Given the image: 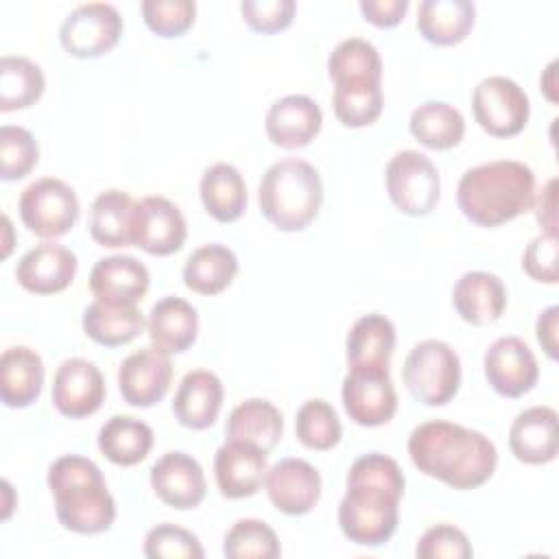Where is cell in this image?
Returning a JSON list of instances; mask_svg holds the SVG:
<instances>
[{"label": "cell", "mask_w": 559, "mask_h": 559, "mask_svg": "<svg viewBox=\"0 0 559 559\" xmlns=\"http://www.w3.org/2000/svg\"><path fill=\"white\" fill-rule=\"evenodd\" d=\"M408 131L419 144L432 151H448L463 140L465 120L456 107L441 100H428L413 109Z\"/></svg>", "instance_id": "obj_35"}, {"label": "cell", "mask_w": 559, "mask_h": 559, "mask_svg": "<svg viewBox=\"0 0 559 559\" xmlns=\"http://www.w3.org/2000/svg\"><path fill=\"white\" fill-rule=\"evenodd\" d=\"M452 306L465 323L489 325L507 308V288L493 273L467 271L452 288Z\"/></svg>", "instance_id": "obj_24"}, {"label": "cell", "mask_w": 559, "mask_h": 559, "mask_svg": "<svg viewBox=\"0 0 559 559\" xmlns=\"http://www.w3.org/2000/svg\"><path fill=\"white\" fill-rule=\"evenodd\" d=\"M415 555L419 559H469L474 555L467 535L452 524L430 526L417 542Z\"/></svg>", "instance_id": "obj_45"}, {"label": "cell", "mask_w": 559, "mask_h": 559, "mask_svg": "<svg viewBox=\"0 0 559 559\" xmlns=\"http://www.w3.org/2000/svg\"><path fill=\"white\" fill-rule=\"evenodd\" d=\"M408 454L421 474L459 491L485 485L498 463L489 437L443 419L419 424L408 437Z\"/></svg>", "instance_id": "obj_2"}, {"label": "cell", "mask_w": 559, "mask_h": 559, "mask_svg": "<svg viewBox=\"0 0 559 559\" xmlns=\"http://www.w3.org/2000/svg\"><path fill=\"white\" fill-rule=\"evenodd\" d=\"M284 432L282 413L266 400L251 397L240 402L227 417L225 437L227 441H245L262 452H271Z\"/></svg>", "instance_id": "obj_29"}, {"label": "cell", "mask_w": 559, "mask_h": 559, "mask_svg": "<svg viewBox=\"0 0 559 559\" xmlns=\"http://www.w3.org/2000/svg\"><path fill=\"white\" fill-rule=\"evenodd\" d=\"M2 223H4V229H7V242H4V251H2V255L7 258V255H9V251H11V238H9V234H11V221H9V216H2Z\"/></svg>", "instance_id": "obj_51"}, {"label": "cell", "mask_w": 559, "mask_h": 559, "mask_svg": "<svg viewBox=\"0 0 559 559\" xmlns=\"http://www.w3.org/2000/svg\"><path fill=\"white\" fill-rule=\"evenodd\" d=\"M472 111L485 133L493 138H513L526 127L531 103L515 81L496 74L483 79L474 87Z\"/></svg>", "instance_id": "obj_10"}, {"label": "cell", "mask_w": 559, "mask_h": 559, "mask_svg": "<svg viewBox=\"0 0 559 559\" xmlns=\"http://www.w3.org/2000/svg\"><path fill=\"white\" fill-rule=\"evenodd\" d=\"M485 378L502 397H522L539 378L535 354L520 336L496 338L483 358Z\"/></svg>", "instance_id": "obj_12"}, {"label": "cell", "mask_w": 559, "mask_h": 559, "mask_svg": "<svg viewBox=\"0 0 559 559\" xmlns=\"http://www.w3.org/2000/svg\"><path fill=\"white\" fill-rule=\"evenodd\" d=\"M402 380L417 402L443 406L456 395L461 384L459 354L445 341L426 338L408 352Z\"/></svg>", "instance_id": "obj_6"}, {"label": "cell", "mask_w": 559, "mask_h": 559, "mask_svg": "<svg viewBox=\"0 0 559 559\" xmlns=\"http://www.w3.org/2000/svg\"><path fill=\"white\" fill-rule=\"evenodd\" d=\"M555 68H557V61H550V66L546 68L544 76L539 79L542 90H544V94H546V98H548L550 103H557V94H555V85H557V81H555Z\"/></svg>", "instance_id": "obj_50"}, {"label": "cell", "mask_w": 559, "mask_h": 559, "mask_svg": "<svg viewBox=\"0 0 559 559\" xmlns=\"http://www.w3.org/2000/svg\"><path fill=\"white\" fill-rule=\"evenodd\" d=\"M358 9L362 17L373 26L393 28L404 20L408 11V0H360Z\"/></svg>", "instance_id": "obj_47"}, {"label": "cell", "mask_w": 559, "mask_h": 559, "mask_svg": "<svg viewBox=\"0 0 559 559\" xmlns=\"http://www.w3.org/2000/svg\"><path fill=\"white\" fill-rule=\"evenodd\" d=\"M297 4L293 0H245L240 2L242 22L262 35H273L290 26Z\"/></svg>", "instance_id": "obj_44"}, {"label": "cell", "mask_w": 559, "mask_h": 559, "mask_svg": "<svg viewBox=\"0 0 559 559\" xmlns=\"http://www.w3.org/2000/svg\"><path fill=\"white\" fill-rule=\"evenodd\" d=\"M321 107L304 94H288L277 98L264 118L269 140L286 151L308 146L321 131Z\"/></svg>", "instance_id": "obj_20"}, {"label": "cell", "mask_w": 559, "mask_h": 559, "mask_svg": "<svg viewBox=\"0 0 559 559\" xmlns=\"http://www.w3.org/2000/svg\"><path fill=\"white\" fill-rule=\"evenodd\" d=\"M524 273L542 284H557V234H537L522 255Z\"/></svg>", "instance_id": "obj_46"}, {"label": "cell", "mask_w": 559, "mask_h": 559, "mask_svg": "<svg viewBox=\"0 0 559 559\" xmlns=\"http://www.w3.org/2000/svg\"><path fill=\"white\" fill-rule=\"evenodd\" d=\"M509 448L520 463L546 465L557 459V411L531 406L515 415L509 428Z\"/></svg>", "instance_id": "obj_22"}, {"label": "cell", "mask_w": 559, "mask_h": 559, "mask_svg": "<svg viewBox=\"0 0 559 559\" xmlns=\"http://www.w3.org/2000/svg\"><path fill=\"white\" fill-rule=\"evenodd\" d=\"M41 68L26 59L7 55L0 59V111L26 109L44 94Z\"/></svg>", "instance_id": "obj_37"}, {"label": "cell", "mask_w": 559, "mask_h": 559, "mask_svg": "<svg viewBox=\"0 0 559 559\" xmlns=\"http://www.w3.org/2000/svg\"><path fill=\"white\" fill-rule=\"evenodd\" d=\"M148 269L133 255L100 258L90 273V290L96 299L120 306H135L148 290Z\"/></svg>", "instance_id": "obj_21"}, {"label": "cell", "mask_w": 559, "mask_h": 559, "mask_svg": "<svg viewBox=\"0 0 559 559\" xmlns=\"http://www.w3.org/2000/svg\"><path fill=\"white\" fill-rule=\"evenodd\" d=\"M262 216L282 231H301L319 214L323 183L319 170L299 157H286L266 168L258 188Z\"/></svg>", "instance_id": "obj_5"}, {"label": "cell", "mask_w": 559, "mask_h": 559, "mask_svg": "<svg viewBox=\"0 0 559 559\" xmlns=\"http://www.w3.org/2000/svg\"><path fill=\"white\" fill-rule=\"evenodd\" d=\"M328 76L334 85H360L382 81V59L373 44L360 37H349L336 44L328 57Z\"/></svg>", "instance_id": "obj_36"}, {"label": "cell", "mask_w": 559, "mask_h": 559, "mask_svg": "<svg viewBox=\"0 0 559 559\" xmlns=\"http://www.w3.org/2000/svg\"><path fill=\"white\" fill-rule=\"evenodd\" d=\"M384 183L393 205L406 216H428L441 197L437 166L419 151L395 153L384 170Z\"/></svg>", "instance_id": "obj_7"}, {"label": "cell", "mask_w": 559, "mask_h": 559, "mask_svg": "<svg viewBox=\"0 0 559 559\" xmlns=\"http://www.w3.org/2000/svg\"><path fill=\"white\" fill-rule=\"evenodd\" d=\"M122 35V17L114 4L87 2L70 11L59 28L63 50L79 59L109 52Z\"/></svg>", "instance_id": "obj_11"}, {"label": "cell", "mask_w": 559, "mask_h": 559, "mask_svg": "<svg viewBox=\"0 0 559 559\" xmlns=\"http://www.w3.org/2000/svg\"><path fill=\"white\" fill-rule=\"evenodd\" d=\"M199 194L205 212L218 223H234L247 210L245 179L240 170L227 162H216L203 170Z\"/></svg>", "instance_id": "obj_28"}, {"label": "cell", "mask_w": 559, "mask_h": 559, "mask_svg": "<svg viewBox=\"0 0 559 559\" xmlns=\"http://www.w3.org/2000/svg\"><path fill=\"white\" fill-rule=\"evenodd\" d=\"M459 210L478 227H498L535 203V175L524 162L496 159L463 173L456 188Z\"/></svg>", "instance_id": "obj_3"}, {"label": "cell", "mask_w": 559, "mask_h": 559, "mask_svg": "<svg viewBox=\"0 0 559 559\" xmlns=\"http://www.w3.org/2000/svg\"><path fill=\"white\" fill-rule=\"evenodd\" d=\"M146 332L155 349L168 356L181 354L197 341L199 314L186 299L164 297L153 304L146 319Z\"/></svg>", "instance_id": "obj_25"}, {"label": "cell", "mask_w": 559, "mask_h": 559, "mask_svg": "<svg viewBox=\"0 0 559 559\" xmlns=\"http://www.w3.org/2000/svg\"><path fill=\"white\" fill-rule=\"evenodd\" d=\"M382 87L376 83L334 85L332 109L343 127L358 129L373 124L382 114Z\"/></svg>", "instance_id": "obj_39"}, {"label": "cell", "mask_w": 559, "mask_h": 559, "mask_svg": "<svg viewBox=\"0 0 559 559\" xmlns=\"http://www.w3.org/2000/svg\"><path fill=\"white\" fill-rule=\"evenodd\" d=\"M186 218L166 197H144L135 207L133 247L151 255H170L186 242Z\"/></svg>", "instance_id": "obj_16"}, {"label": "cell", "mask_w": 559, "mask_h": 559, "mask_svg": "<svg viewBox=\"0 0 559 559\" xmlns=\"http://www.w3.org/2000/svg\"><path fill=\"white\" fill-rule=\"evenodd\" d=\"M264 489L284 515H306L321 498V474L304 459H282L266 469Z\"/></svg>", "instance_id": "obj_15"}, {"label": "cell", "mask_w": 559, "mask_h": 559, "mask_svg": "<svg viewBox=\"0 0 559 559\" xmlns=\"http://www.w3.org/2000/svg\"><path fill=\"white\" fill-rule=\"evenodd\" d=\"M135 207L133 201L122 190H105L100 192L90 212V236L100 247L118 249L133 245V227H135Z\"/></svg>", "instance_id": "obj_27"}, {"label": "cell", "mask_w": 559, "mask_h": 559, "mask_svg": "<svg viewBox=\"0 0 559 559\" xmlns=\"http://www.w3.org/2000/svg\"><path fill=\"white\" fill-rule=\"evenodd\" d=\"M557 323H559V306H548L546 310L539 312L537 325H535L537 341L550 360H557Z\"/></svg>", "instance_id": "obj_48"}, {"label": "cell", "mask_w": 559, "mask_h": 559, "mask_svg": "<svg viewBox=\"0 0 559 559\" xmlns=\"http://www.w3.org/2000/svg\"><path fill=\"white\" fill-rule=\"evenodd\" d=\"M347 491L338 504V526L358 546H382L400 520L404 474L395 459L369 452L358 456L347 472Z\"/></svg>", "instance_id": "obj_1"}, {"label": "cell", "mask_w": 559, "mask_h": 559, "mask_svg": "<svg viewBox=\"0 0 559 559\" xmlns=\"http://www.w3.org/2000/svg\"><path fill=\"white\" fill-rule=\"evenodd\" d=\"M295 435L308 450H332L343 435L336 411L325 400H308L299 406L295 417Z\"/></svg>", "instance_id": "obj_38"}, {"label": "cell", "mask_w": 559, "mask_h": 559, "mask_svg": "<svg viewBox=\"0 0 559 559\" xmlns=\"http://www.w3.org/2000/svg\"><path fill=\"white\" fill-rule=\"evenodd\" d=\"M81 325L94 343L105 347H118L138 338L146 321L138 306H120L96 299L83 310Z\"/></svg>", "instance_id": "obj_31"}, {"label": "cell", "mask_w": 559, "mask_h": 559, "mask_svg": "<svg viewBox=\"0 0 559 559\" xmlns=\"http://www.w3.org/2000/svg\"><path fill=\"white\" fill-rule=\"evenodd\" d=\"M223 406V382L207 369L188 371L173 397L175 419L190 430L210 428Z\"/></svg>", "instance_id": "obj_23"}, {"label": "cell", "mask_w": 559, "mask_h": 559, "mask_svg": "<svg viewBox=\"0 0 559 559\" xmlns=\"http://www.w3.org/2000/svg\"><path fill=\"white\" fill-rule=\"evenodd\" d=\"M395 349V328L378 312L365 314L354 321L345 341L347 367H389Z\"/></svg>", "instance_id": "obj_32"}, {"label": "cell", "mask_w": 559, "mask_h": 559, "mask_svg": "<svg viewBox=\"0 0 559 559\" xmlns=\"http://www.w3.org/2000/svg\"><path fill=\"white\" fill-rule=\"evenodd\" d=\"M105 393V378L94 362L68 358L55 371L50 400L63 417L83 419L100 408Z\"/></svg>", "instance_id": "obj_13"}, {"label": "cell", "mask_w": 559, "mask_h": 559, "mask_svg": "<svg viewBox=\"0 0 559 559\" xmlns=\"http://www.w3.org/2000/svg\"><path fill=\"white\" fill-rule=\"evenodd\" d=\"M39 162V148L33 133L24 127H0V177L17 181L26 177Z\"/></svg>", "instance_id": "obj_41"}, {"label": "cell", "mask_w": 559, "mask_h": 559, "mask_svg": "<svg viewBox=\"0 0 559 559\" xmlns=\"http://www.w3.org/2000/svg\"><path fill=\"white\" fill-rule=\"evenodd\" d=\"M223 555L229 559H277L282 555V546L266 522L242 518L225 533Z\"/></svg>", "instance_id": "obj_40"}, {"label": "cell", "mask_w": 559, "mask_h": 559, "mask_svg": "<svg viewBox=\"0 0 559 559\" xmlns=\"http://www.w3.org/2000/svg\"><path fill=\"white\" fill-rule=\"evenodd\" d=\"M44 386V362L31 347L15 345L0 356V400L9 408L37 402Z\"/></svg>", "instance_id": "obj_26"}, {"label": "cell", "mask_w": 559, "mask_h": 559, "mask_svg": "<svg viewBox=\"0 0 559 559\" xmlns=\"http://www.w3.org/2000/svg\"><path fill=\"white\" fill-rule=\"evenodd\" d=\"M474 15L476 7L469 0H424L417 7V28L435 46H454L472 31Z\"/></svg>", "instance_id": "obj_30"}, {"label": "cell", "mask_w": 559, "mask_h": 559, "mask_svg": "<svg viewBox=\"0 0 559 559\" xmlns=\"http://www.w3.org/2000/svg\"><path fill=\"white\" fill-rule=\"evenodd\" d=\"M341 397L349 419L365 428L389 424L397 411V393L389 367H347Z\"/></svg>", "instance_id": "obj_9"}, {"label": "cell", "mask_w": 559, "mask_h": 559, "mask_svg": "<svg viewBox=\"0 0 559 559\" xmlns=\"http://www.w3.org/2000/svg\"><path fill=\"white\" fill-rule=\"evenodd\" d=\"M151 487L155 496L173 509H194L205 498V476L197 459L173 450L151 467Z\"/></svg>", "instance_id": "obj_17"}, {"label": "cell", "mask_w": 559, "mask_h": 559, "mask_svg": "<svg viewBox=\"0 0 559 559\" xmlns=\"http://www.w3.org/2000/svg\"><path fill=\"white\" fill-rule=\"evenodd\" d=\"M24 227L39 238L68 234L79 218L76 192L57 177H41L28 183L17 203Z\"/></svg>", "instance_id": "obj_8"}, {"label": "cell", "mask_w": 559, "mask_h": 559, "mask_svg": "<svg viewBox=\"0 0 559 559\" xmlns=\"http://www.w3.org/2000/svg\"><path fill=\"white\" fill-rule=\"evenodd\" d=\"M197 4L192 0H144L142 15L146 26L159 37H179L194 22Z\"/></svg>", "instance_id": "obj_43"}, {"label": "cell", "mask_w": 559, "mask_h": 559, "mask_svg": "<svg viewBox=\"0 0 559 559\" xmlns=\"http://www.w3.org/2000/svg\"><path fill=\"white\" fill-rule=\"evenodd\" d=\"M48 489L55 513L66 531L79 535L105 533L116 520V502L100 467L79 454L59 456L48 467Z\"/></svg>", "instance_id": "obj_4"}, {"label": "cell", "mask_w": 559, "mask_h": 559, "mask_svg": "<svg viewBox=\"0 0 559 559\" xmlns=\"http://www.w3.org/2000/svg\"><path fill=\"white\" fill-rule=\"evenodd\" d=\"M557 179H550L542 190H539V197H537V203H535V216H537V223L542 225V231L546 234H557Z\"/></svg>", "instance_id": "obj_49"}, {"label": "cell", "mask_w": 559, "mask_h": 559, "mask_svg": "<svg viewBox=\"0 0 559 559\" xmlns=\"http://www.w3.org/2000/svg\"><path fill=\"white\" fill-rule=\"evenodd\" d=\"M153 448V430L131 415H114L98 430V450L114 465H138Z\"/></svg>", "instance_id": "obj_33"}, {"label": "cell", "mask_w": 559, "mask_h": 559, "mask_svg": "<svg viewBox=\"0 0 559 559\" xmlns=\"http://www.w3.org/2000/svg\"><path fill=\"white\" fill-rule=\"evenodd\" d=\"M238 273L236 253L218 242L203 245L183 264V284L199 295L223 293Z\"/></svg>", "instance_id": "obj_34"}, {"label": "cell", "mask_w": 559, "mask_h": 559, "mask_svg": "<svg viewBox=\"0 0 559 559\" xmlns=\"http://www.w3.org/2000/svg\"><path fill=\"white\" fill-rule=\"evenodd\" d=\"M76 266L74 251L57 242H41L20 258L15 280L28 293L55 295L72 284Z\"/></svg>", "instance_id": "obj_19"}, {"label": "cell", "mask_w": 559, "mask_h": 559, "mask_svg": "<svg viewBox=\"0 0 559 559\" xmlns=\"http://www.w3.org/2000/svg\"><path fill=\"white\" fill-rule=\"evenodd\" d=\"M266 469V452L245 441H225L214 454L216 487L229 500L255 496Z\"/></svg>", "instance_id": "obj_18"}, {"label": "cell", "mask_w": 559, "mask_h": 559, "mask_svg": "<svg viewBox=\"0 0 559 559\" xmlns=\"http://www.w3.org/2000/svg\"><path fill=\"white\" fill-rule=\"evenodd\" d=\"M148 559H203L205 550L194 533L177 524H157L144 537Z\"/></svg>", "instance_id": "obj_42"}, {"label": "cell", "mask_w": 559, "mask_h": 559, "mask_svg": "<svg viewBox=\"0 0 559 559\" xmlns=\"http://www.w3.org/2000/svg\"><path fill=\"white\" fill-rule=\"evenodd\" d=\"M173 365L168 354L151 347L129 354L118 369V389L122 400L135 408L157 404L170 386Z\"/></svg>", "instance_id": "obj_14"}]
</instances>
